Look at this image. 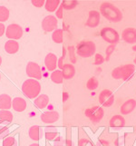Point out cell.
Returning a JSON list of instances; mask_svg holds the SVG:
<instances>
[{
    "label": "cell",
    "mask_w": 136,
    "mask_h": 146,
    "mask_svg": "<svg viewBox=\"0 0 136 146\" xmlns=\"http://www.w3.org/2000/svg\"><path fill=\"white\" fill-rule=\"evenodd\" d=\"M62 5H63V7H64V9H66V10H72V9H74L75 7L77 6L78 5V2L77 1H64L63 3H62Z\"/></svg>",
    "instance_id": "30"
},
{
    "label": "cell",
    "mask_w": 136,
    "mask_h": 146,
    "mask_svg": "<svg viewBox=\"0 0 136 146\" xmlns=\"http://www.w3.org/2000/svg\"><path fill=\"white\" fill-rule=\"evenodd\" d=\"M91 146H94V144H91Z\"/></svg>",
    "instance_id": "47"
},
{
    "label": "cell",
    "mask_w": 136,
    "mask_h": 146,
    "mask_svg": "<svg viewBox=\"0 0 136 146\" xmlns=\"http://www.w3.org/2000/svg\"><path fill=\"white\" fill-rule=\"evenodd\" d=\"M7 133H8V128L7 127L0 128V139H1V138H6Z\"/></svg>",
    "instance_id": "38"
},
{
    "label": "cell",
    "mask_w": 136,
    "mask_h": 146,
    "mask_svg": "<svg viewBox=\"0 0 136 146\" xmlns=\"http://www.w3.org/2000/svg\"><path fill=\"white\" fill-rule=\"evenodd\" d=\"M133 64H136V55H135V57H134V59H133Z\"/></svg>",
    "instance_id": "45"
},
{
    "label": "cell",
    "mask_w": 136,
    "mask_h": 146,
    "mask_svg": "<svg viewBox=\"0 0 136 146\" xmlns=\"http://www.w3.org/2000/svg\"><path fill=\"white\" fill-rule=\"evenodd\" d=\"M27 101L22 97H16L12 101V107L17 113H22L27 109Z\"/></svg>",
    "instance_id": "16"
},
{
    "label": "cell",
    "mask_w": 136,
    "mask_h": 146,
    "mask_svg": "<svg viewBox=\"0 0 136 146\" xmlns=\"http://www.w3.org/2000/svg\"><path fill=\"white\" fill-rule=\"evenodd\" d=\"M65 146H72V141L68 137H67L66 141H65Z\"/></svg>",
    "instance_id": "42"
},
{
    "label": "cell",
    "mask_w": 136,
    "mask_h": 146,
    "mask_svg": "<svg viewBox=\"0 0 136 146\" xmlns=\"http://www.w3.org/2000/svg\"><path fill=\"white\" fill-rule=\"evenodd\" d=\"M135 133H136V127H135Z\"/></svg>",
    "instance_id": "48"
},
{
    "label": "cell",
    "mask_w": 136,
    "mask_h": 146,
    "mask_svg": "<svg viewBox=\"0 0 136 146\" xmlns=\"http://www.w3.org/2000/svg\"><path fill=\"white\" fill-rule=\"evenodd\" d=\"M5 51L9 54H14L18 52L19 44L17 40H8L5 43Z\"/></svg>",
    "instance_id": "18"
},
{
    "label": "cell",
    "mask_w": 136,
    "mask_h": 146,
    "mask_svg": "<svg viewBox=\"0 0 136 146\" xmlns=\"http://www.w3.org/2000/svg\"><path fill=\"white\" fill-rule=\"evenodd\" d=\"M132 50H133L134 52H136V44H134V46H132Z\"/></svg>",
    "instance_id": "43"
},
{
    "label": "cell",
    "mask_w": 136,
    "mask_h": 146,
    "mask_svg": "<svg viewBox=\"0 0 136 146\" xmlns=\"http://www.w3.org/2000/svg\"><path fill=\"white\" fill-rule=\"evenodd\" d=\"M57 63H58V58L54 54L49 53L46 54V56L44 58V64L48 71L53 72L54 70H56Z\"/></svg>",
    "instance_id": "13"
},
{
    "label": "cell",
    "mask_w": 136,
    "mask_h": 146,
    "mask_svg": "<svg viewBox=\"0 0 136 146\" xmlns=\"http://www.w3.org/2000/svg\"><path fill=\"white\" fill-rule=\"evenodd\" d=\"M101 37L110 44H116L120 41L118 32L112 27H103L101 30Z\"/></svg>",
    "instance_id": "6"
},
{
    "label": "cell",
    "mask_w": 136,
    "mask_h": 146,
    "mask_svg": "<svg viewBox=\"0 0 136 146\" xmlns=\"http://www.w3.org/2000/svg\"><path fill=\"white\" fill-rule=\"evenodd\" d=\"M27 74L30 78L36 79V80H40L42 78V70L40 65L34 62H29L27 64V69H26Z\"/></svg>",
    "instance_id": "9"
},
{
    "label": "cell",
    "mask_w": 136,
    "mask_h": 146,
    "mask_svg": "<svg viewBox=\"0 0 136 146\" xmlns=\"http://www.w3.org/2000/svg\"><path fill=\"white\" fill-rule=\"evenodd\" d=\"M136 108V100L135 99H128L127 101L121 105L120 112L123 115H127L133 113Z\"/></svg>",
    "instance_id": "14"
},
{
    "label": "cell",
    "mask_w": 136,
    "mask_h": 146,
    "mask_svg": "<svg viewBox=\"0 0 136 146\" xmlns=\"http://www.w3.org/2000/svg\"><path fill=\"white\" fill-rule=\"evenodd\" d=\"M51 80L54 84H62L64 81L62 70H54V71H53L51 74Z\"/></svg>",
    "instance_id": "25"
},
{
    "label": "cell",
    "mask_w": 136,
    "mask_h": 146,
    "mask_svg": "<svg viewBox=\"0 0 136 146\" xmlns=\"http://www.w3.org/2000/svg\"><path fill=\"white\" fill-rule=\"evenodd\" d=\"M123 40L127 44H135L136 43V28L127 27L122 33Z\"/></svg>",
    "instance_id": "12"
},
{
    "label": "cell",
    "mask_w": 136,
    "mask_h": 146,
    "mask_svg": "<svg viewBox=\"0 0 136 146\" xmlns=\"http://www.w3.org/2000/svg\"><path fill=\"white\" fill-rule=\"evenodd\" d=\"M126 122H125V119L123 115L121 114H115L110 119L109 121V125L111 127L113 128H121V127H124Z\"/></svg>",
    "instance_id": "17"
},
{
    "label": "cell",
    "mask_w": 136,
    "mask_h": 146,
    "mask_svg": "<svg viewBox=\"0 0 136 146\" xmlns=\"http://www.w3.org/2000/svg\"><path fill=\"white\" fill-rule=\"evenodd\" d=\"M14 115L8 110H0V121L1 122H8L11 123L13 121Z\"/></svg>",
    "instance_id": "26"
},
{
    "label": "cell",
    "mask_w": 136,
    "mask_h": 146,
    "mask_svg": "<svg viewBox=\"0 0 136 146\" xmlns=\"http://www.w3.org/2000/svg\"><path fill=\"white\" fill-rule=\"evenodd\" d=\"M59 119V113L56 111H47L41 114V120L44 123H54Z\"/></svg>",
    "instance_id": "15"
},
{
    "label": "cell",
    "mask_w": 136,
    "mask_h": 146,
    "mask_svg": "<svg viewBox=\"0 0 136 146\" xmlns=\"http://www.w3.org/2000/svg\"><path fill=\"white\" fill-rule=\"evenodd\" d=\"M6 36L9 40H17L23 36V28L17 24H10L6 29Z\"/></svg>",
    "instance_id": "7"
},
{
    "label": "cell",
    "mask_w": 136,
    "mask_h": 146,
    "mask_svg": "<svg viewBox=\"0 0 136 146\" xmlns=\"http://www.w3.org/2000/svg\"><path fill=\"white\" fill-rule=\"evenodd\" d=\"M63 15H64V7H63V5L61 4L59 6V7L57 8L56 12H55V17L57 19H62Z\"/></svg>",
    "instance_id": "35"
},
{
    "label": "cell",
    "mask_w": 136,
    "mask_h": 146,
    "mask_svg": "<svg viewBox=\"0 0 136 146\" xmlns=\"http://www.w3.org/2000/svg\"><path fill=\"white\" fill-rule=\"evenodd\" d=\"M6 26L4 25V23H0V37L3 36L4 34H6Z\"/></svg>",
    "instance_id": "40"
},
{
    "label": "cell",
    "mask_w": 136,
    "mask_h": 146,
    "mask_svg": "<svg viewBox=\"0 0 136 146\" xmlns=\"http://www.w3.org/2000/svg\"><path fill=\"white\" fill-rule=\"evenodd\" d=\"M100 14L110 22H120L123 19L122 11L110 2H103L101 4Z\"/></svg>",
    "instance_id": "1"
},
{
    "label": "cell",
    "mask_w": 136,
    "mask_h": 146,
    "mask_svg": "<svg viewBox=\"0 0 136 146\" xmlns=\"http://www.w3.org/2000/svg\"><path fill=\"white\" fill-rule=\"evenodd\" d=\"M99 86V81L96 77H91L88 79V81L86 82V88L89 91H94Z\"/></svg>",
    "instance_id": "27"
},
{
    "label": "cell",
    "mask_w": 136,
    "mask_h": 146,
    "mask_svg": "<svg viewBox=\"0 0 136 146\" xmlns=\"http://www.w3.org/2000/svg\"><path fill=\"white\" fill-rule=\"evenodd\" d=\"M88 143H91V142H90V139H88L87 137L83 136L79 138V143H78L79 146H87Z\"/></svg>",
    "instance_id": "36"
},
{
    "label": "cell",
    "mask_w": 136,
    "mask_h": 146,
    "mask_svg": "<svg viewBox=\"0 0 136 146\" xmlns=\"http://www.w3.org/2000/svg\"><path fill=\"white\" fill-rule=\"evenodd\" d=\"M60 5H61V2L59 0H47V1H45L44 8L46 11L53 13L54 11H56Z\"/></svg>",
    "instance_id": "23"
},
{
    "label": "cell",
    "mask_w": 136,
    "mask_h": 146,
    "mask_svg": "<svg viewBox=\"0 0 136 146\" xmlns=\"http://www.w3.org/2000/svg\"><path fill=\"white\" fill-rule=\"evenodd\" d=\"M28 135L30 139H32L33 141H39L41 138V128L37 125H33L29 128L28 131Z\"/></svg>",
    "instance_id": "22"
},
{
    "label": "cell",
    "mask_w": 136,
    "mask_h": 146,
    "mask_svg": "<svg viewBox=\"0 0 136 146\" xmlns=\"http://www.w3.org/2000/svg\"><path fill=\"white\" fill-rule=\"evenodd\" d=\"M15 143H16V139L14 136H7L4 138L3 146H13Z\"/></svg>",
    "instance_id": "33"
},
{
    "label": "cell",
    "mask_w": 136,
    "mask_h": 146,
    "mask_svg": "<svg viewBox=\"0 0 136 146\" xmlns=\"http://www.w3.org/2000/svg\"><path fill=\"white\" fill-rule=\"evenodd\" d=\"M57 136H58L57 132H54V131L49 132V131H47V132L45 133V139L47 141H55L58 138Z\"/></svg>",
    "instance_id": "34"
},
{
    "label": "cell",
    "mask_w": 136,
    "mask_h": 146,
    "mask_svg": "<svg viewBox=\"0 0 136 146\" xmlns=\"http://www.w3.org/2000/svg\"><path fill=\"white\" fill-rule=\"evenodd\" d=\"M63 77L64 79L70 80L72 79L75 74V67L73 64H64L62 69Z\"/></svg>",
    "instance_id": "19"
},
{
    "label": "cell",
    "mask_w": 136,
    "mask_h": 146,
    "mask_svg": "<svg viewBox=\"0 0 136 146\" xmlns=\"http://www.w3.org/2000/svg\"><path fill=\"white\" fill-rule=\"evenodd\" d=\"M22 92L29 99H36L41 92V84L38 80L29 78L22 84Z\"/></svg>",
    "instance_id": "2"
},
{
    "label": "cell",
    "mask_w": 136,
    "mask_h": 146,
    "mask_svg": "<svg viewBox=\"0 0 136 146\" xmlns=\"http://www.w3.org/2000/svg\"><path fill=\"white\" fill-rule=\"evenodd\" d=\"M52 40L56 44H62L64 41V30L61 28L55 29L52 33Z\"/></svg>",
    "instance_id": "24"
},
{
    "label": "cell",
    "mask_w": 136,
    "mask_h": 146,
    "mask_svg": "<svg viewBox=\"0 0 136 146\" xmlns=\"http://www.w3.org/2000/svg\"><path fill=\"white\" fill-rule=\"evenodd\" d=\"M2 64V57H1V55H0V65H1Z\"/></svg>",
    "instance_id": "46"
},
{
    "label": "cell",
    "mask_w": 136,
    "mask_h": 146,
    "mask_svg": "<svg viewBox=\"0 0 136 146\" xmlns=\"http://www.w3.org/2000/svg\"><path fill=\"white\" fill-rule=\"evenodd\" d=\"M10 12L7 7L4 6H0V23L6 22L9 18Z\"/></svg>",
    "instance_id": "28"
},
{
    "label": "cell",
    "mask_w": 136,
    "mask_h": 146,
    "mask_svg": "<svg viewBox=\"0 0 136 146\" xmlns=\"http://www.w3.org/2000/svg\"><path fill=\"white\" fill-rule=\"evenodd\" d=\"M76 54L83 58L91 57L95 54V44L89 40L80 42L76 47Z\"/></svg>",
    "instance_id": "4"
},
{
    "label": "cell",
    "mask_w": 136,
    "mask_h": 146,
    "mask_svg": "<svg viewBox=\"0 0 136 146\" xmlns=\"http://www.w3.org/2000/svg\"><path fill=\"white\" fill-rule=\"evenodd\" d=\"M68 54H69V57L70 60H71L72 64H75L76 63V57H75V48L73 46H68Z\"/></svg>",
    "instance_id": "31"
},
{
    "label": "cell",
    "mask_w": 136,
    "mask_h": 146,
    "mask_svg": "<svg viewBox=\"0 0 136 146\" xmlns=\"http://www.w3.org/2000/svg\"><path fill=\"white\" fill-rule=\"evenodd\" d=\"M96 146H110V144H109V143L107 142L106 140L101 138V139L98 140V143H97Z\"/></svg>",
    "instance_id": "39"
},
{
    "label": "cell",
    "mask_w": 136,
    "mask_h": 146,
    "mask_svg": "<svg viewBox=\"0 0 136 146\" xmlns=\"http://www.w3.org/2000/svg\"><path fill=\"white\" fill-rule=\"evenodd\" d=\"M99 103L103 107H111L114 103L113 93L109 89H103L99 94Z\"/></svg>",
    "instance_id": "8"
},
{
    "label": "cell",
    "mask_w": 136,
    "mask_h": 146,
    "mask_svg": "<svg viewBox=\"0 0 136 146\" xmlns=\"http://www.w3.org/2000/svg\"><path fill=\"white\" fill-rule=\"evenodd\" d=\"M12 98L7 94H0V110H9L12 107Z\"/></svg>",
    "instance_id": "20"
},
{
    "label": "cell",
    "mask_w": 136,
    "mask_h": 146,
    "mask_svg": "<svg viewBox=\"0 0 136 146\" xmlns=\"http://www.w3.org/2000/svg\"><path fill=\"white\" fill-rule=\"evenodd\" d=\"M84 114L94 123H98L104 116V110L100 105H94L85 110Z\"/></svg>",
    "instance_id": "5"
},
{
    "label": "cell",
    "mask_w": 136,
    "mask_h": 146,
    "mask_svg": "<svg viewBox=\"0 0 136 146\" xmlns=\"http://www.w3.org/2000/svg\"><path fill=\"white\" fill-rule=\"evenodd\" d=\"M44 0H33L32 1V5L36 7H42L43 6H44Z\"/></svg>",
    "instance_id": "37"
},
{
    "label": "cell",
    "mask_w": 136,
    "mask_h": 146,
    "mask_svg": "<svg viewBox=\"0 0 136 146\" xmlns=\"http://www.w3.org/2000/svg\"><path fill=\"white\" fill-rule=\"evenodd\" d=\"M100 18H101L100 12L96 11V10H91L88 14V18L85 25H86V27L90 28L97 27L100 24Z\"/></svg>",
    "instance_id": "11"
},
{
    "label": "cell",
    "mask_w": 136,
    "mask_h": 146,
    "mask_svg": "<svg viewBox=\"0 0 136 146\" xmlns=\"http://www.w3.org/2000/svg\"><path fill=\"white\" fill-rule=\"evenodd\" d=\"M115 46H116V44H110L109 46H107L106 50H105V61L108 62L110 60L113 53L115 50Z\"/></svg>",
    "instance_id": "29"
},
{
    "label": "cell",
    "mask_w": 136,
    "mask_h": 146,
    "mask_svg": "<svg viewBox=\"0 0 136 146\" xmlns=\"http://www.w3.org/2000/svg\"><path fill=\"white\" fill-rule=\"evenodd\" d=\"M58 20L54 15L46 16L42 21V27L45 32H54L55 29H57Z\"/></svg>",
    "instance_id": "10"
},
{
    "label": "cell",
    "mask_w": 136,
    "mask_h": 146,
    "mask_svg": "<svg viewBox=\"0 0 136 146\" xmlns=\"http://www.w3.org/2000/svg\"><path fill=\"white\" fill-rule=\"evenodd\" d=\"M48 104H49V97L46 94H39L34 101V104L38 109H44L48 105Z\"/></svg>",
    "instance_id": "21"
},
{
    "label": "cell",
    "mask_w": 136,
    "mask_h": 146,
    "mask_svg": "<svg viewBox=\"0 0 136 146\" xmlns=\"http://www.w3.org/2000/svg\"><path fill=\"white\" fill-rule=\"evenodd\" d=\"M0 80H1V75H0Z\"/></svg>",
    "instance_id": "49"
},
{
    "label": "cell",
    "mask_w": 136,
    "mask_h": 146,
    "mask_svg": "<svg viewBox=\"0 0 136 146\" xmlns=\"http://www.w3.org/2000/svg\"><path fill=\"white\" fill-rule=\"evenodd\" d=\"M134 72L135 66L133 64L120 65V66L115 67L112 71V77L117 80L122 79L123 81H127L131 76H133Z\"/></svg>",
    "instance_id": "3"
},
{
    "label": "cell",
    "mask_w": 136,
    "mask_h": 146,
    "mask_svg": "<svg viewBox=\"0 0 136 146\" xmlns=\"http://www.w3.org/2000/svg\"><path fill=\"white\" fill-rule=\"evenodd\" d=\"M64 57H60L58 58V63H57V67L59 68V70H62L64 67Z\"/></svg>",
    "instance_id": "41"
},
{
    "label": "cell",
    "mask_w": 136,
    "mask_h": 146,
    "mask_svg": "<svg viewBox=\"0 0 136 146\" xmlns=\"http://www.w3.org/2000/svg\"><path fill=\"white\" fill-rule=\"evenodd\" d=\"M104 61H105V58L101 54L97 53L94 54V65H101L104 63Z\"/></svg>",
    "instance_id": "32"
},
{
    "label": "cell",
    "mask_w": 136,
    "mask_h": 146,
    "mask_svg": "<svg viewBox=\"0 0 136 146\" xmlns=\"http://www.w3.org/2000/svg\"><path fill=\"white\" fill-rule=\"evenodd\" d=\"M29 146H39V144H38V143H32V144H30Z\"/></svg>",
    "instance_id": "44"
}]
</instances>
